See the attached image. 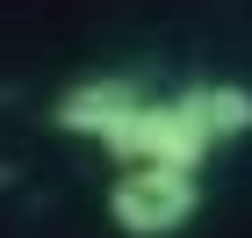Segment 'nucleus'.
Wrapping results in <instances>:
<instances>
[{"label": "nucleus", "instance_id": "1", "mask_svg": "<svg viewBox=\"0 0 252 238\" xmlns=\"http://www.w3.org/2000/svg\"><path fill=\"white\" fill-rule=\"evenodd\" d=\"M101 152L123 159V166H173V173H202V159L216 152L209 123L194 108V94H166V101H137L130 116L101 137Z\"/></svg>", "mask_w": 252, "mask_h": 238}, {"label": "nucleus", "instance_id": "2", "mask_svg": "<svg viewBox=\"0 0 252 238\" xmlns=\"http://www.w3.org/2000/svg\"><path fill=\"white\" fill-rule=\"evenodd\" d=\"M202 209V173H173V166H123L108 188V224L123 238H173Z\"/></svg>", "mask_w": 252, "mask_h": 238}, {"label": "nucleus", "instance_id": "3", "mask_svg": "<svg viewBox=\"0 0 252 238\" xmlns=\"http://www.w3.org/2000/svg\"><path fill=\"white\" fill-rule=\"evenodd\" d=\"M137 101H144V87L108 72V79H79V87H65L51 116H58V130H72V137H94V144H101V137H108V130L137 108Z\"/></svg>", "mask_w": 252, "mask_h": 238}, {"label": "nucleus", "instance_id": "4", "mask_svg": "<svg viewBox=\"0 0 252 238\" xmlns=\"http://www.w3.org/2000/svg\"><path fill=\"white\" fill-rule=\"evenodd\" d=\"M194 108H202V123H209L216 144H231L252 130V87H231V79H209V87H188Z\"/></svg>", "mask_w": 252, "mask_h": 238}]
</instances>
